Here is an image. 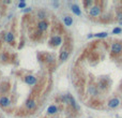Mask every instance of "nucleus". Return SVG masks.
I'll return each mask as SVG.
<instances>
[{
	"label": "nucleus",
	"instance_id": "nucleus-1",
	"mask_svg": "<svg viewBox=\"0 0 122 118\" xmlns=\"http://www.w3.org/2000/svg\"><path fill=\"white\" fill-rule=\"evenodd\" d=\"M24 81H25L26 84L28 85H35L37 84V77L34 75H26L24 77Z\"/></svg>",
	"mask_w": 122,
	"mask_h": 118
},
{
	"label": "nucleus",
	"instance_id": "nucleus-2",
	"mask_svg": "<svg viewBox=\"0 0 122 118\" xmlns=\"http://www.w3.org/2000/svg\"><path fill=\"white\" fill-rule=\"evenodd\" d=\"M10 105H11V100H10V98H8L7 96H3V97L0 98V106L9 107Z\"/></svg>",
	"mask_w": 122,
	"mask_h": 118
},
{
	"label": "nucleus",
	"instance_id": "nucleus-3",
	"mask_svg": "<svg viewBox=\"0 0 122 118\" xmlns=\"http://www.w3.org/2000/svg\"><path fill=\"white\" fill-rule=\"evenodd\" d=\"M49 42H50V44L53 46H59L60 44L62 43V39H61V37H59V35H54V37H51Z\"/></svg>",
	"mask_w": 122,
	"mask_h": 118
},
{
	"label": "nucleus",
	"instance_id": "nucleus-4",
	"mask_svg": "<svg viewBox=\"0 0 122 118\" xmlns=\"http://www.w3.org/2000/svg\"><path fill=\"white\" fill-rule=\"evenodd\" d=\"M35 106H37V103H35V100L34 99H28L27 101H26V107H27V109H34Z\"/></svg>",
	"mask_w": 122,
	"mask_h": 118
},
{
	"label": "nucleus",
	"instance_id": "nucleus-5",
	"mask_svg": "<svg viewBox=\"0 0 122 118\" xmlns=\"http://www.w3.org/2000/svg\"><path fill=\"white\" fill-rule=\"evenodd\" d=\"M48 28V24H47L46 21H40L39 23H38V29H39V31H45Z\"/></svg>",
	"mask_w": 122,
	"mask_h": 118
},
{
	"label": "nucleus",
	"instance_id": "nucleus-6",
	"mask_svg": "<svg viewBox=\"0 0 122 118\" xmlns=\"http://www.w3.org/2000/svg\"><path fill=\"white\" fill-rule=\"evenodd\" d=\"M3 39H4V41L7 42V43H13L14 42V35L12 32H10V31L9 32H5Z\"/></svg>",
	"mask_w": 122,
	"mask_h": 118
},
{
	"label": "nucleus",
	"instance_id": "nucleus-7",
	"mask_svg": "<svg viewBox=\"0 0 122 118\" xmlns=\"http://www.w3.org/2000/svg\"><path fill=\"white\" fill-rule=\"evenodd\" d=\"M89 13L91 16H97V15H100V13H101V10H100L99 7H92L90 9Z\"/></svg>",
	"mask_w": 122,
	"mask_h": 118
},
{
	"label": "nucleus",
	"instance_id": "nucleus-8",
	"mask_svg": "<svg viewBox=\"0 0 122 118\" xmlns=\"http://www.w3.org/2000/svg\"><path fill=\"white\" fill-rule=\"evenodd\" d=\"M69 58V52L67 51H62L60 53V56H59V59L61 61H65Z\"/></svg>",
	"mask_w": 122,
	"mask_h": 118
},
{
	"label": "nucleus",
	"instance_id": "nucleus-9",
	"mask_svg": "<svg viewBox=\"0 0 122 118\" xmlns=\"http://www.w3.org/2000/svg\"><path fill=\"white\" fill-rule=\"evenodd\" d=\"M122 51V45L120 43H115L113 45V52L114 53H120Z\"/></svg>",
	"mask_w": 122,
	"mask_h": 118
},
{
	"label": "nucleus",
	"instance_id": "nucleus-10",
	"mask_svg": "<svg viewBox=\"0 0 122 118\" xmlns=\"http://www.w3.org/2000/svg\"><path fill=\"white\" fill-rule=\"evenodd\" d=\"M119 103H120V101L118 99H113V100H110V101L108 102V106L111 107V109H114V107L118 106V105H119Z\"/></svg>",
	"mask_w": 122,
	"mask_h": 118
},
{
	"label": "nucleus",
	"instance_id": "nucleus-11",
	"mask_svg": "<svg viewBox=\"0 0 122 118\" xmlns=\"http://www.w3.org/2000/svg\"><path fill=\"white\" fill-rule=\"evenodd\" d=\"M72 11H73V13L76 14L77 16L81 15V11H80V9H79L78 5H76V4H73V5H72Z\"/></svg>",
	"mask_w": 122,
	"mask_h": 118
},
{
	"label": "nucleus",
	"instance_id": "nucleus-12",
	"mask_svg": "<svg viewBox=\"0 0 122 118\" xmlns=\"http://www.w3.org/2000/svg\"><path fill=\"white\" fill-rule=\"evenodd\" d=\"M63 23L65 26H71L73 24V18L71 16H64L63 17Z\"/></svg>",
	"mask_w": 122,
	"mask_h": 118
},
{
	"label": "nucleus",
	"instance_id": "nucleus-13",
	"mask_svg": "<svg viewBox=\"0 0 122 118\" xmlns=\"http://www.w3.org/2000/svg\"><path fill=\"white\" fill-rule=\"evenodd\" d=\"M57 112H58V107L56 106V105H50V106H48V109H47V113L50 114V115L56 114Z\"/></svg>",
	"mask_w": 122,
	"mask_h": 118
},
{
	"label": "nucleus",
	"instance_id": "nucleus-14",
	"mask_svg": "<svg viewBox=\"0 0 122 118\" xmlns=\"http://www.w3.org/2000/svg\"><path fill=\"white\" fill-rule=\"evenodd\" d=\"M44 60L46 61V62H51L54 60V56L50 55V54H45L44 55Z\"/></svg>",
	"mask_w": 122,
	"mask_h": 118
},
{
	"label": "nucleus",
	"instance_id": "nucleus-15",
	"mask_svg": "<svg viewBox=\"0 0 122 118\" xmlns=\"http://www.w3.org/2000/svg\"><path fill=\"white\" fill-rule=\"evenodd\" d=\"M38 17H39L41 21H44V18L46 17V13H45V11H39L38 12Z\"/></svg>",
	"mask_w": 122,
	"mask_h": 118
},
{
	"label": "nucleus",
	"instance_id": "nucleus-16",
	"mask_svg": "<svg viewBox=\"0 0 122 118\" xmlns=\"http://www.w3.org/2000/svg\"><path fill=\"white\" fill-rule=\"evenodd\" d=\"M97 38H106L107 37V33L106 32H100V33H97V35H94Z\"/></svg>",
	"mask_w": 122,
	"mask_h": 118
},
{
	"label": "nucleus",
	"instance_id": "nucleus-17",
	"mask_svg": "<svg viewBox=\"0 0 122 118\" xmlns=\"http://www.w3.org/2000/svg\"><path fill=\"white\" fill-rule=\"evenodd\" d=\"M18 8L19 9H26V2L25 1H21L18 3Z\"/></svg>",
	"mask_w": 122,
	"mask_h": 118
},
{
	"label": "nucleus",
	"instance_id": "nucleus-18",
	"mask_svg": "<svg viewBox=\"0 0 122 118\" xmlns=\"http://www.w3.org/2000/svg\"><path fill=\"white\" fill-rule=\"evenodd\" d=\"M113 32L115 33V35H117V33H120L121 32V28H115L113 30Z\"/></svg>",
	"mask_w": 122,
	"mask_h": 118
},
{
	"label": "nucleus",
	"instance_id": "nucleus-19",
	"mask_svg": "<svg viewBox=\"0 0 122 118\" xmlns=\"http://www.w3.org/2000/svg\"><path fill=\"white\" fill-rule=\"evenodd\" d=\"M30 11H31V8H26V9L23 10L24 13H27V12H30Z\"/></svg>",
	"mask_w": 122,
	"mask_h": 118
},
{
	"label": "nucleus",
	"instance_id": "nucleus-20",
	"mask_svg": "<svg viewBox=\"0 0 122 118\" xmlns=\"http://www.w3.org/2000/svg\"><path fill=\"white\" fill-rule=\"evenodd\" d=\"M10 2H11L10 0H4V3H10Z\"/></svg>",
	"mask_w": 122,
	"mask_h": 118
}]
</instances>
